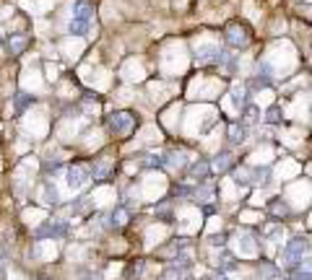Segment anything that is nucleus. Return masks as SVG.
Segmentation results:
<instances>
[{"label": "nucleus", "mask_w": 312, "mask_h": 280, "mask_svg": "<svg viewBox=\"0 0 312 280\" xmlns=\"http://www.w3.org/2000/svg\"><path fill=\"white\" fill-rule=\"evenodd\" d=\"M0 47H3V37H0Z\"/></svg>", "instance_id": "obj_35"}, {"label": "nucleus", "mask_w": 312, "mask_h": 280, "mask_svg": "<svg viewBox=\"0 0 312 280\" xmlns=\"http://www.w3.org/2000/svg\"><path fill=\"white\" fill-rule=\"evenodd\" d=\"M91 179V169L89 166H84V164H73L70 169H68V187L70 189H81L86 182Z\"/></svg>", "instance_id": "obj_5"}, {"label": "nucleus", "mask_w": 312, "mask_h": 280, "mask_svg": "<svg viewBox=\"0 0 312 280\" xmlns=\"http://www.w3.org/2000/svg\"><path fill=\"white\" fill-rule=\"evenodd\" d=\"M73 19L91 24V19H94V8H91V3H86V0H78V3L73 5Z\"/></svg>", "instance_id": "obj_9"}, {"label": "nucleus", "mask_w": 312, "mask_h": 280, "mask_svg": "<svg viewBox=\"0 0 312 280\" xmlns=\"http://www.w3.org/2000/svg\"><path fill=\"white\" fill-rule=\"evenodd\" d=\"M310 252V241L305 236H294L291 241H286V247H283L281 252V265H286V267H299L302 265V257H305Z\"/></svg>", "instance_id": "obj_1"}, {"label": "nucleus", "mask_w": 312, "mask_h": 280, "mask_svg": "<svg viewBox=\"0 0 312 280\" xmlns=\"http://www.w3.org/2000/svg\"><path fill=\"white\" fill-rule=\"evenodd\" d=\"M268 210H271L273 215H289V213H291L289 205L283 203V200H271V203H268Z\"/></svg>", "instance_id": "obj_20"}, {"label": "nucleus", "mask_w": 312, "mask_h": 280, "mask_svg": "<svg viewBox=\"0 0 312 280\" xmlns=\"http://www.w3.org/2000/svg\"><path fill=\"white\" fill-rule=\"evenodd\" d=\"M195 197H198V203H211V197H214V189H211V187H198V189H195Z\"/></svg>", "instance_id": "obj_27"}, {"label": "nucleus", "mask_w": 312, "mask_h": 280, "mask_svg": "<svg viewBox=\"0 0 312 280\" xmlns=\"http://www.w3.org/2000/svg\"><path fill=\"white\" fill-rule=\"evenodd\" d=\"M26 44H29V37H11V52L13 55H21L26 50Z\"/></svg>", "instance_id": "obj_23"}, {"label": "nucleus", "mask_w": 312, "mask_h": 280, "mask_svg": "<svg viewBox=\"0 0 312 280\" xmlns=\"http://www.w3.org/2000/svg\"><path fill=\"white\" fill-rule=\"evenodd\" d=\"M245 174H247V184H260L265 187L271 182V169L268 166H250V169H245Z\"/></svg>", "instance_id": "obj_7"}, {"label": "nucleus", "mask_w": 312, "mask_h": 280, "mask_svg": "<svg viewBox=\"0 0 312 280\" xmlns=\"http://www.w3.org/2000/svg\"><path fill=\"white\" fill-rule=\"evenodd\" d=\"M286 280H297V278H286Z\"/></svg>", "instance_id": "obj_36"}, {"label": "nucleus", "mask_w": 312, "mask_h": 280, "mask_svg": "<svg viewBox=\"0 0 312 280\" xmlns=\"http://www.w3.org/2000/svg\"><path fill=\"white\" fill-rule=\"evenodd\" d=\"M44 203L47 205L58 203V189H55V184H50V182H44Z\"/></svg>", "instance_id": "obj_24"}, {"label": "nucleus", "mask_w": 312, "mask_h": 280, "mask_svg": "<svg viewBox=\"0 0 312 280\" xmlns=\"http://www.w3.org/2000/svg\"><path fill=\"white\" fill-rule=\"evenodd\" d=\"M143 273H146V262H143V259L127 262V267H125V280H141Z\"/></svg>", "instance_id": "obj_12"}, {"label": "nucleus", "mask_w": 312, "mask_h": 280, "mask_svg": "<svg viewBox=\"0 0 312 280\" xmlns=\"http://www.w3.org/2000/svg\"><path fill=\"white\" fill-rule=\"evenodd\" d=\"M154 213H156V218H164V221H169V218H172V207H169V203H164L161 207H156Z\"/></svg>", "instance_id": "obj_28"}, {"label": "nucleus", "mask_w": 312, "mask_h": 280, "mask_svg": "<svg viewBox=\"0 0 312 280\" xmlns=\"http://www.w3.org/2000/svg\"><path fill=\"white\" fill-rule=\"evenodd\" d=\"M226 57L224 50H218L216 44H198L195 47V62L198 65H221Z\"/></svg>", "instance_id": "obj_2"}, {"label": "nucleus", "mask_w": 312, "mask_h": 280, "mask_svg": "<svg viewBox=\"0 0 312 280\" xmlns=\"http://www.w3.org/2000/svg\"><path fill=\"white\" fill-rule=\"evenodd\" d=\"M13 104H16V114H21L24 109H29V106L34 104V96L24 94V91H18V94L13 96Z\"/></svg>", "instance_id": "obj_15"}, {"label": "nucleus", "mask_w": 312, "mask_h": 280, "mask_svg": "<svg viewBox=\"0 0 312 280\" xmlns=\"http://www.w3.org/2000/svg\"><path fill=\"white\" fill-rule=\"evenodd\" d=\"M107 127H109L112 135H127L135 127V117L130 112H115V114H109Z\"/></svg>", "instance_id": "obj_3"}, {"label": "nucleus", "mask_w": 312, "mask_h": 280, "mask_svg": "<svg viewBox=\"0 0 312 280\" xmlns=\"http://www.w3.org/2000/svg\"><path fill=\"white\" fill-rule=\"evenodd\" d=\"M203 280H229V278H226V273H214V275H208Z\"/></svg>", "instance_id": "obj_32"}, {"label": "nucleus", "mask_w": 312, "mask_h": 280, "mask_svg": "<svg viewBox=\"0 0 312 280\" xmlns=\"http://www.w3.org/2000/svg\"><path fill=\"white\" fill-rule=\"evenodd\" d=\"M252 88H268L271 86V65L268 62H260L258 65V78H252Z\"/></svg>", "instance_id": "obj_10"}, {"label": "nucleus", "mask_w": 312, "mask_h": 280, "mask_svg": "<svg viewBox=\"0 0 312 280\" xmlns=\"http://www.w3.org/2000/svg\"><path fill=\"white\" fill-rule=\"evenodd\" d=\"M211 244H214V247H224V244H226V233H214V236H211Z\"/></svg>", "instance_id": "obj_30"}, {"label": "nucleus", "mask_w": 312, "mask_h": 280, "mask_svg": "<svg viewBox=\"0 0 312 280\" xmlns=\"http://www.w3.org/2000/svg\"><path fill=\"white\" fill-rule=\"evenodd\" d=\"M127 223V210H125V205H117L112 207V213H109V229H123V226Z\"/></svg>", "instance_id": "obj_11"}, {"label": "nucleus", "mask_w": 312, "mask_h": 280, "mask_svg": "<svg viewBox=\"0 0 312 280\" xmlns=\"http://www.w3.org/2000/svg\"><path fill=\"white\" fill-rule=\"evenodd\" d=\"M260 275L265 280H273V278L279 275V270H276V265H271V262H263V265H260Z\"/></svg>", "instance_id": "obj_25"}, {"label": "nucleus", "mask_w": 312, "mask_h": 280, "mask_svg": "<svg viewBox=\"0 0 312 280\" xmlns=\"http://www.w3.org/2000/svg\"><path fill=\"white\" fill-rule=\"evenodd\" d=\"M39 280H50V278H44V275H42V278H39Z\"/></svg>", "instance_id": "obj_34"}, {"label": "nucleus", "mask_w": 312, "mask_h": 280, "mask_svg": "<svg viewBox=\"0 0 312 280\" xmlns=\"http://www.w3.org/2000/svg\"><path fill=\"white\" fill-rule=\"evenodd\" d=\"M226 44L229 47H234V50H240V47H247L250 44V31H247V26L242 24H232L226 29Z\"/></svg>", "instance_id": "obj_4"}, {"label": "nucleus", "mask_w": 312, "mask_h": 280, "mask_svg": "<svg viewBox=\"0 0 312 280\" xmlns=\"http://www.w3.org/2000/svg\"><path fill=\"white\" fill-rule=\"evenodd\" d=\"M208 174H211V164H208V161H195V164L190 166V179L203 182V179H208Z\"/></svg>", "instance_id": "obj_13"}, {"label": "nucleus", "mask_w": 312, "mask_h": 280, "mask_svg": "<svg viewBox=\"0 0 312 280\" xmlns=\"http://www.w3.org/2000/svg\"><path fill=\"white\" fill-rule=\"evenodd\" d=\"M232 102H234V106H240V109L245 104H250L247 102V88L245 86H232Z\"/></svg>", "instance_id": "obj_17"}, {"label": "nucleus", "mask_w": 312, "mask_h": 280, "mask_svg": "<svg viewBox=\"0 0 312 280\" xmlns=\"http://www.w3.org/2000/svg\"><path fill=\"white\" fill-rule=\"evenodd\" d=\"M68 31H70V34H76V37H81V34H86V31H89V24H86V21H78V19H70Z\"/></svg>", "instance_id": "obj_22"}, {"label": "nucleus", "mask_w": 312, "mask_h": 280, "mask_svg": "<svg viewBox=\"0 0 312 280\" xmlns=\"http://www.w3.org/2000/svg\"><path fill=\"white\" fill-rule=\"evenodd\" d=\"M229 140L232 143H245L247 140V125H232V127H229Z\"/></svg>", "instance_id": "obj_16"}, {"label": "nucleus", "mask_w": 312, "mask_h": 280, "mask_svg": "<svg viewBox=\"0 0 312 280\" xmlns=\"http://www.w3.org/2000/svg\"><path fill=\"white\" fill-rule=\"evenodd\" d=\"M84 280H102L99 273H91V270H84Z\"/></svg>", "instance_id": "obj_31"}, {"label": "nucleus", "mask_w": 312, "mask_h": 280, "mask_svg": "<svg viewBox=\"0 0 312 280\" xmlns=\"http://www.w3.org/2000/svg\"><path fill=\"white\" fill-rule=\"evenodd\" d=\"M208 164H211V171H218V174H224V171H229V166H232V153H229V151L216 153L214 161H208Z\"/></svg>", "instance_id": "obj_8"}, {"label": "nucleus", "mask_w": 312, "mask_h": 280, "mask_svg": "<svg viewBox=\"0 0 312 280\" xmlns=\"http://www.w3.org/2000/svg\"><path fill=\"white\" fill-rule=\"evenodd\" d=\"M146 166H151V169H164V166H167V153H151V156L146 158Z\"/></svg>", "instance_id": "obj_19"}, {"label": "nucleus", "mask_w": 312, "mask_h": 280, "mask_svg": "<svg viewBox=\"0 0 312 280\" xmlns=\"http://www.w3.org/2000/svg\"><path fill=\"white\" fill-rule=\"evenodd\" d=\"M68 233V223L65 221H47V223H42L39 229H36V236H65Z\"/></svg>", "instance_id": "obj_6"}, {"label": "nucleus", "mask_w": 312, "mask_h": 280, "mask_svg": "<svg viewBox=\"0 0 312 280\" xmlns=\"http://www.w3.org/2000/svg\"><path fill=\"white\" fill-rule=\"evenodd\" d=\"M5 273V267H3V257H0V275H3Z\"/></svg>", "instance_id": "obj_33"}, {"label": "nucleus", "mask_w": 312, "mask_h": 280, "mask_svg": "<svg viewBox=\"0 0 312 280\" xmlns=\"http://www.w3.org/2000/svg\"><path fill=\"white\" fill-rule=\"evenodd\" d=\"M242 120H245V125L247 122H258L260 120V109L255 104H245L242 106Z\"/></svg>", "instance_id": "obj_18"}, {"label": "nucleus", "mask_w": 312, "mask_h": 280, "mask_svg": "<svg viewBox=\"0 0 312 280\" xmlns=\"http://www.w3.org/2000/svg\"><path fill=\"white\" fill-rule=\"evenodd\" d=\"M174 195H177V197H190V195H195V189H192V187H185V184H180L177 189H174Z\"/></svg>", "instance_id": "obj_29"}, {"label": "nucleus", "mask_w": 312, "mask_h": 280, "mask_svg": "<svg viewBox=\"0 0 312 280\" xmlns=\"http://www.w3.org/2000/svg\"><path fill=\"white\" fill-rule=\"evenodd\" d=\"M265 120H268L271 125H276V122H281V106L279 104H273L268 112H265Z\"/></svg>", "instance_id": "obj_26"}, {"label": "nucleus", "mask_w": 312, "mask_h": 280, "mask_svg": "<svg viewBox=\"0 0 312 280\" xmlns=\"http://www.w3.org/2000/svg\"><path fill=\"white\" fill-rule=\"evenodd\" d=\"M107 174H109V164H107V161H102V164H96L94 169H91V179H94V182H102Z\"/></svg>", "instance_id": "obj_21"}, {"label": "nucleus", "mask_w": 312, "mask_h": 280, "mask_svg": "<svg viewBox=\"0 0 312 280\" xmlns=\"http://www.w3.org/2000/svg\"><path fill=\"white\" fill-rule=\"evenodd\" d=\"M216 265H218V273H232V270H237V262L229 252H221V255H218Z\"/></svg>", "instance_id": "obj_14"}]
</instances>
